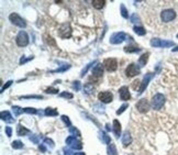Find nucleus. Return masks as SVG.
<instances>
[{"label": "nucleus", "instance_id": "nucleus-1", "mask_svg": "<svg viewBox=\"0 0 178 155\" xmlns=\"http://www.w3.org/2000/svg\"><path fill=\"white\" fill-rule=\"evenodd\" d=\"M161 20L164 23H171L176 20L177 18V11L175 8L173 7H167L161 11Z\"/></svg>", "mask_w": 178, "mask_h": 155}, {"label": "nucleus", "instance_id": "nucleus-2", "mask_svg": "<svg viewBox=\"0 0 178 155\" xmlns=\"http://www.w3.org/2000/svg\"><path fill=\"white\" fill-rule=\"evenodd\" d=\"M165 96L162 95V94H156L155 96H153L152 98V103H151V106L153 109L155 110H159L163 108V106L165 105Z\"/></svg>", "mask_w": 178, "mask_h": 155}, {"label": "nucleus", "instance_id": "nucleus-3", "mask_svg": "<svg viewBox=\"0 0 178 155\" xmlns=\"http://www.w3.org/2000/svg\"><path fill=\"white\" fill-rule=\"evenodd\" d=\"M151 45L153 48H172V46H174V42L161 40V39H152L151 40Z\"/></svg>", "mask_w": 178, "mask_h": 155}, {"label": "nucleus", "instance_id": "nucleus-4", "mask_svg": "<svg viewBox=\"0 0 178 155\" xmlns=\"http://www.w3.org/2000/svg\"><path fill=\"white\" fill-rule=\"evenodd\" d=\"M58 35L62 39H68L72 36V28H70L69 23H64L58 29Z\"/></svg>", "mask_w": 178, "mask_h": 155}, {"label": "nucleus", "instance_id": "nucleus-5", "mask_svg": "<svg viewBox=\"0 0 178 155\" xmlns=\"http://www.w3.org/2000/svg\"><path fill=\"white\" fill-rule=\"evenodd\" d=\"M9 20L11 21V23H13L14 25L19 27V28L23 29L27 27V22H25V21L23 20L22 18L18 15V13H11V15H9Z\"/></svg>", "mask_w": 178, "mask_h": 155}, {"label": "nucleus", "instance_id": "nucleus-6", "mask_svg": "<svg viewBox=\"0 0 178 155\" xmlns=\"http://www.w3.org/2000/svg\"><path fill=\"white\" fill-rule=\"evenodd\" d=\"M66 144L69 146V148L74 149V150H81L83 149V143L81 141H78L76 139V136H73V135H70L66 139Z\"/></svg>", "mask_w": 178, "mask_h": 155}, {"label": "nucleus", "instance_id": "nucleus-7", "mask_svg": "<svg viewBox=\"0 0 178 155\" xmlns=\"http://www.w3.org/2000/svg\"><path fill=\"white\" fill-rule=\"evenodd\" d=\"M15 42H17L18 46H27L29 44V36L27 34L25 31H20L19 34L17 35V39H15Z\"/></svg>", "mask_w": 178, "mask_h": 155}, {"label": "nucleus", "instance_id": "nucleus-8", "mask_svg": "<svg viewBox=\"0 0 178 155\" xmlns=\"http://www.w3.org/2000/svg\"><path fill=\"white\" fill-rule=\"evenodd\" d=\"M126 40V34L124 32H117L111 35L110 43L111 44H120Z\"/></svg>", "mask_w": 178, "mask_h": 155}, {"label": "nucleus", "instance_id": "nucleus-9", "mask_svg": "<svg viewBox=\"0 0 178 155\" xmlns=\"http://www.w3.org/2000/svg\"><path fill=\"white\" fill-rule=\"evenodd\" d=\"M153 76H154V74H152V73H148V74H146V75L144 76L143 80L141 82V86H140V88H139V90H138V94H139V95H141V94H143V91L146 89V87H147L148 83H150L151 79L153 78Z\"/></svg>", "mask_w": 178, "mask_h": 155}, {"label": "nucleus", "instance_id": "nucleus-10", "mask_svg": "<svg viewBox=\"0 0 178 155\" xmlns=\"http://www.w3.org/2000/svg\"><path fill=\"white\" fill-rule=\"evenodd\" d=\"M103 65H105L106 69L108 72H114L118 68V62H117L115 58H107L103 62Z\"/></svg>", "mask_w": 178, "mask_h": 155}, {"label": "nucleus", "instance_id": "nucleus-11", "mask_svg": "<svg viewBox=\"0 0 178 155\" xmlns=\"http://www.w3.org/2000/svg\"><path fill=\"white\" fill-rule=\"evenodd\" d=\"M136 109H138L139 112L141 113H145L148 111V109H150V103H148L146 99H141L138 101V103H136Z\"/></svg>", "mask_w": 178, "mask_h": 155}, {"label": "nucleus", "instance_id": "nucleus-12", "mask_svg": "<svg viewBox=\"0 0 178 155\" xmlns=\"http://www.w3.org/2000/svg\"><path fill=\"white\" fill-rule=\"evenodd\" d=\"M98 99L100 100L102 103H109L112 101L113 95L110 91H101V93L98 95Z\"/></svg>", "mask_w": 178, "mask_h": 155}, {"label": "nucleus", "instance_id": "nucleus-13", "mask_svg": "<svg viewBox=\"0 0 178 155\" xmlns=\"http://www.w3.org/2000/svg\"><path fill=\"white\" fill-rule=\"evenodd\" d=\"M139 74H140V68L135 64H130L126 68V75L128 77H134V76L139 75Z\"/></svg>", "mask_w": 178, "mask_h": 155}, {"label": "nucleus", "instance_id": "nucleus-14", "mask_svg": "<svg viewBox=\"0 0 178 155\" xmlns=\"http://www.w3.org/2000/svg\"><path fill=\"white\" fill-rule=\"evenodd\" d=\"M91 73H93V77H102L103 75V67H102V64H100V63H98L97 65L95 66V67L93 68V70H91Z\"/></svg>", "mask_w": 178, "mask_h": 155}, {"label": "nucleus", "instance_id": "nucleus-15", "mask_svg": "<svg viewBox=\"0 0 178 155\" xmlns=\"http://www.w3.org/2000/svg\"><path fill=\"white\" fill-rule=\"evenodd\" d=\"M119 95H120V98L122 100H129L131 98V95H130V91H129V88L126 86H123L119 89Z\"/></svg>", "mask_w": 178, "mask_h": 155}, {"label": "nucleus", "instance_id": "nucleus-16", "mask_svg": "<svg viewBox=\"0 0 178 155\" xmlns=\"http://www.w3.org/2000/svg\"><path fill=\"white\" fill-rule=\"evenodd\" d=\"M1 119L3 121H6L7 123L14 122V119L12 118V115H11V113L9 111H1Z\"/></svg>", "mask_w": 178, "mask_h": 155}, {"label": "nucleus", "instance_id": "nucleus-17", "mask_svg": "<svg viewBox=\"0 0 178 155\" xmlns=\"http://www.w3.org/2000/svg\"><path fill=\"white\" fill-rule=\"evenodd\" d=\"M132 142V138H131V134L129 133V131H126L122 135V144L124 146H128L129 144H131Z\"/></svg>", "mask_w": 178, "mask_h": 155}, {"label": "nucleus", "instance_id": "nucleus-18", "mask_svg": "<svg viewBox=\"0 0 178 155\" xmlns=\"http://www.w3.org/2000/svg\"><path fill=\"white\" fill-rule=\"evenodd\" d=\"M113 132H114L115 136L119 138L121 134V124L118 120H113Z\"/></svg>", "mask_w": 178, "mask_h": 155}, {"label": "nucleus", "instance_id": "nucleus-19", "mask_svg": "<svg viewBox=\"0 0 178 155\" xmlns=\"http://www.w3.org/2000/svg\"><path fill=\"white\" fill-rule=\"evenodd\" d=\"M99 136H100V140L102 141L103 143H106V144H110L111 143L110 136L106 132H103V131H99Z\"/></svg>", "mask_w": 178, "mask_h": 155}, {"label": "nucleus", "instance_id": "nucleus-20", "mask_svg": "<svg viewBox=\"0 0 178 155\" xmlns=\"http://www.w3.org/2000/svg\"><path fill=\"white\" fill-rule=\"evenodd\" d=\"M17 133H18V135H19V136H23V135H25V134H29V133H30V130H29V129H27V128L22 127L21 124H19V125H18Z\"/></svg>", "mask_w": 178, "mask_h": 155}, {"label": "nucleus", "instance_id": "nucleus-21", "mask_svg": "<svg viewBox=\"0 0 178 155\" xmlns=\"http://www.w3.org/2000/svg\"><path fill=\"white\" fill-rule=\"evenodd\" d=\"M105 3H106L105 0H93V8L98 9V10H100V9H102L103 6H105Z\"/></svg>", "mask_w": 178, "mask_h": 155}, {"label": "nucleus", "instance_id": "nucleus-22", "mask_svg": "<svg viewBox=\"0 0 178 155\" xmlns=\"http://www.w3.org/2000/svg\"><path fill=\"white\" fill-rule=\"evenodd\" d=\"M148 55H150L148 53H145V54H143V55L139 58V64H140L141 67H143L144 65H146V63H147V60H148Z\"/></svg>", "mask_w": 178, "mask_h": 155}, {"label": "nucleus", "instance_id": "nucleus-23", "mask_svg": "<svg viewBox=\"0 0 178 155\" xmlns=\"http://www.w3.org/2000/svg\"><path fill=\"white\" fill-rule=\"evenodd\" d=\"M107 152H108V155H118V152H117V149H115V145L113 144V143H110V144L108 145Z\"/></svg>", "mask_w": 178, "mask_h": 155}, {"label": "nucleus", "instance_id": "nucleus-24", "mask_svg": "<svg viewBox=\"0 0 178 155\" xmlns=\"http://www.w3.org/2000/svg\"><path fill=\"white\" fill-rule=\"evenodd\" d=\"M84 91H85L87 95H90V94H93V91H95V87H93L91 84L87 83L85 86H84Z\"/></svg>", "mask_w": 178, "mask_h": 155}, {"label": "nucleus", "instance_id": "nucleus-25", "mask_svg": "<svg viewBox=\"0 0 178 155\" xmlns=\"http://www.w3.org/2000/svg\"><path fill=\"white\" fill-rule=\"evenodd\" d=\"M124 51L126 53H136V52H140L141 48H138V46H131V45H128L124 48Z\"/></svg>", "mask_w": 178, "mask_h": 155}, {"label": "nucleus", "instance_id": "nucleus-26", "mask_svg": "<svg viewBox=\"0 0 178 155\" xmlns=\"http://www.w3.org/2000/svg\"><path fill=\"white\" fill-rule=\"evenodd\" d=\"M133 30H134V32H135L138 35H145V33H146V30L143 28V27H138V25H135V27L133 28Z\"/></svg>", "mask_w": 178, "mask_h": 155}, {"label": "nucleus", "instance_id": "nucleus-27", "mask_svg": "<svg viewBox=\"0 0 178 155\" xmlns=\"http://www.w3.org/2000/svg\"><path fill=\"white\" fill-rule=\"evenodd\" d=\"M44 113H45V115H50V117L58 115L57 110H56V109H54V108H46L45 111H44Z\"/></svg>", "mask_w": 178, "mask_h": 155}, {"label": "nucleus", "instance_id": "nucleus-28", "mask_svg": "<svg viewBox=\"0 0 178 155\" xmlns=\"http://www.w3.org/2000/svg\"><path fill=\"white\" fill-rule=\"evenodd\" d=\"M69 133H70V135H73V136H81V133L79 132L75 127L69 128Z\"/></svg>", "mask_w": 178, "mask_h": 155}, {"label": "nucleus", "instance_id": "nucleus-29", "mask_svg": "<svg viewBox=\"0 0 178 155\" xmlns=\"http://www.w3.org/2000/svg\"><path fill=\"white\" fill-rule=\"evenodd\" d=\"M12 111H13V113H14L15 117H17V115H20L21 113L24 111V109H22V108H20V107H18V106H13Z\"/></svg>", "mask_w": 178, "mask_h": 155}, {"label": "nucleus", "instance_id": "nucleus-30", "mask_svg": "<svg viewBox=\"0 0 178 155\" xmlns=\"http://www.w3.org/2000/svg\"><path fill=\"white\" fill-rule=\"evenodd\" d=\"M70 67V65H63L62 67H60V68H57V69H54V70H52L51 73H62V72H65V70H67L68 68Z\"/></svg>", "mask_w": 178, "mask_h": 155}, {"label": "nucleus", "instance_id": "nucleus-31", "mask_svg": "<svg viewBox=\"0 0 178 155\" xmlns=\"http://www.w3.org/2000/svg\"><path fill=\"white\" fill-rule=\"evenodd\" d=\"M120 8H121V15H122V17L124 18V19H128L129 13H128V10L126 9V7H124V5H121Z\"/></svg>", "mask_w": 178, "mask_h": 155}, {"label": "nucleus", "instance_id": "nucleus-32", "mask_svg": "<svg viewBox=\"0 0 178 155\" xmlns=\"http://www.w3.org/2000/svg\"><path fill=\"white\" fill-rule=\"evenodd\" d=\"M12 148L13 149H22L23 143L21 141H13L12 142Z\"/></svg>", "mask_w": 178, "mask_h": 155}, {"label": "nucleus", "instance_id": "nucleus-33", "mask_svg": "<svg viewBox=\"0 0 178 155\" xmlns=\"http://www.w3.org/2000/svg\"><path fill=\"white\" fill-rule=\"evenodd\" d=\"M130 20H131V22H133V23H139L140 22V18H139V15H136V13H133V15H131Z\"/></svg>", "mask_w": 178, "mask_h": 155}, {"label": "nucleus", "instance_id": "nucleus-34", "mask_svg": "<svg viewBox=\"0 0 178 155\" xmlns=\"http://www.w3.org/2000/svg\"><path fill=\"white\" fill-rule=\"evenodd\" d=\"M45 40H46V42H48V44L52 45V46H56V43H55V41L53 40V38H51L48 35H45Z\"/></svg>", "mask_w": 178, "mask_h": 155}, {"label": "nucleus", "instance_id": "nucleus-35", "mask_svg": "<svg viewBox=\"0 0 178 155\" xmlns=\"http://www.w3.org/2000/svg\"><path fill=\"white\" fill-rule=\"evenodd\" d=\"M24 112L30 113V115H35V113L38 112V110L35 108H24Z\"/></svg>", "mask_w": 178, "mask_h": 155}, {"label": "nucleus", "instance_id": "nucleus-36", "mask_svg": "<svg viewBox=\"0 0 178 155\" xmlns=\"http://www.w3.org/2000/svg\"><path fill=\"white\" fill-rule=\"evenodd\" d=\"M128 107H129L128 103H124V105H122L120 108H119V110L117 111V115H121V113H122L123 111H126V109Z\"/></svg>", "mask_w": 178, "mask_h": 155}, {"label": "nucleus", "instance_id": "nucleus-37", "mask_svg": "<svg viewBox=\"0 0 178 155\" xmlns=\"http://www.w3.org/2000/svg\"><path fill=\"white\" fill-rule=\"evenodd\" d=\"M62 120L64 121V123H65V124L67 125V127L70 128V125H72V122H70V120L68 119L67 115H62Z\"/></svg>", "mask_w": 178, "mask_h": 155}, {"label": "nucleus", "instance_id": "nucleus-38", "mask_svg": "<svg viewBox=\"0 0 178 155\" xmlns=\"http://www.w3.org/2000/svg\"><path fill=\"white\" fill-rule=\"evenodd\" d=\"M60 96V97H62V98H67V99H72V98L74 97V96H73V94H70V93H66V91H65V93H62Z\"/></svg>", "mask_w": 178, "mask_h": 155}, {"label": "nucleus", "instance_id": "nucleus-39", "mask_svg": "<svg viewBox=\"0 0 178 155\" xmlns=\"http://www.w3.org/2000/svg\"><path fill=\"white\" fill-rule=\"evenodd\" d=\"M45 93H48V94H57L58 93V89H57V88L48 87V89L45 90Z\"/></svg>", "mask_w": 178, "mask_h": 155}, {"label": "nucleus", "instance_id": "nucleus-40", "mask_svg": "<svg viewBox=\"0 0 178 155\" xmlns=\"http://www.w3.org/2000/svg\"><path fill=\"white\" fill-rule=\"evenodd\" d=\"M44 143H45V144L48 145V146H50L51 149L54 148V142H53V141L51 140V139H45V140H44Z\"/></svg>", "mask_w": 178, "mask_h": 155}, {"label": "nucleus", "instance_id": "nucleus-41", "mask_svg": "<svg viewBox=\"0 0 178 155\" xmlns=\"http://www.w3.org/2000/svg\"><path fill=\"white\" fill-rule=\"evenodd\" d=\"M39 138H40L39 135H32L30 138V140L32 141L33 143H35V144H39V142H40V139Z\"/></svg>", "mask_w": 178, "mask_h": 155}, {"label": "nucleus", "instance_id": "nucleus-42", "mask_svg": "<svg viewBox=\"0 0 178 155\" xmlns=\"http://www.w3.org/2000/svg\"><path fill=\"white\" fill-rule=\"evenodd\" d=\"M12 80H9V82H7V84H5V85H3V87L1 88V93H3V91H5L6 89H7V88H9L10 87L11 85H12Z\"/></svg>", "mask_w": 178, "mask_h": 155}, {"label": "nucleus", "instance_id": "nucleus-43", "mask_svg": "<svg viewBox=\"0 0 178 155\" xmlns=\"http://www.w3.org/2000/svg\"><path fill=\"white\" fill-rule=\"evenodd\" d=\"M91 65H93V63H90V64H88V65L86 66V67L84 68L83 70H81V77H84V76H85V74H86V73H87V70L89 69V67H90Z\"/></svg>", "mask_w": 178, "mask_h": 155}, {"label": "nucleus", "instance_id": "nucleus-44", "mask_svg": "<svg viewBox=\"0 0 178 155\" xmlns=\"http://www.w3.org/2000/svg\"><path fill=\"white\" fill-rule=\"evenodd\" d=\"M73 88H74V89H76V90H79V89H81V82H78V80L74 82Z\"/></svg>", "mask_w": 178, "mask_h": 155}, {"label": "nucleus", "instance_id": "nucleus-45", "mask_svg": "<svg viewBox=\"0 0 178 155\" xmlns=\"http://www.w3.org/2000/svg\"><path fill=\"white\" fill-rule=\"evenodd\" d=\"M6 133H7V135L10 138L11 135H12V129H11L10 127H6Z\"/></svg>", "mask_w": 178, "mask_h": 155}, {"label": "nucleus", "instance_id": "nucleus-46", "mask_svg": "<svg viewBox=\"0 0 178 155\" xmlns=\"http://www.w3.org/2000/svg\"><path fill=\"white\" fill-rule=\"evenodd\" d=\"M21 98H24V99H29V98H34V99H42V96H24V97H21Z\"/></svg>", "mask_w": 178, "mask_h": 155}, {"label": "nucleus", "instance_id": "nucleus-47", "mask_svg": "<svg viewBox=\"0 0 178 155\" xmlns=\"http://www.w3.org/2000/svg\"><path fill=\"white\" fill-rule=\"evenodd\" d=\"M32 58H33V56H31L30 58H25L24 56H22V57H21V60H20V64H21V65H22V64H24L25 62H28V61L32 60Z\"/></svg>", "mask_w": 178, "mask_h": 155}, {"label": "nucleus", "instance_id": "nucleus-48", "mask_svg": "<svg viewBox=\"0 0 178 155\" xmlns=\"http://www.w3.org/2000/svg\"><path fill=\"white\" fill-rule=\"evenodd\" d=\"M95 108H98V109H96V111H98V112H99V113L105 112V108H103V107H100V106L96 105V106H95Z\"/></svg>", "mask_w": 178, "mask_h": 155}, {"label": "nucleus", "instance_id": "nucleus-49", "mask_svg": "<svg viewBox=\"0 0 178 155\" xmlns=\"http://www.w3.org/2000/svg\"><path fill=\"white\" fill-rule=\"evenodd\" d=\"M136 85L141 86V82H140V80H134V82H133V84H132L133 89H136Z\"/></svg>", "mask_w": 178, "mask_h": 155}, {"label": "nucleus", "instance_id": "nucleus-50", "mask_svg": "<svg viewBox=\"0 0 178 155\" xmlns=\"http://www.w3.org/2000/svg\"><path fill=\"white\" fill-rule=\"evenodd\" d=\"M64 155H72V151L67 150V149H64Z\"/></svg>", "mask_w": 178, "mask_h": 155}, {"label": "nucleus", "instance_id": "nucleus-51", "mask_svg": "<svg viewBox=\"0 0 178 155\" xmlns=\"http://www.w3.org/2000/svg\"><path fill=\"white\" fill-rule=\"evenodd\" d=\"M40 151H42V152H45V151H46L45 146H44V145H43V144H41V145H40Z\"/></svg>", "mask_w": 178, "mask_h": 155}, {"label": "nucleus", "instance_id": "nucleus-52", "mask_svg": "<svg viewBox=\"0 0 178 155\" xmlns=\"http://www.w3.org/2000/svg\"><path fill=\"white\" fill-rule=\"evenodd\" d=\"M74 155H86V154L83 152H78V153H74Z\"/></svg>", "mask_w": 178, "mask_h": 155}, {"label": "nucleus", "instance_id": "nucleus-53", "mask_svg": "<svg viewBox=\"0 0 178 155\" xmlns=\"http://www.w3.org/2000/svg\"><path fill=\"white\" fill-rule=\"evenodd\" d=\"M106 129H107V130H108V131H110V127H109V124L106 125Z\"/></svg>", "mask_w": 178, "mask_h": 155}, {"label": "nucleus", "instance_id": "nucleus-54", "mask_svg": "<svg viewBox=\"0 0 178 155\" xmlns=\"http://www.w3.org/2000/svg\"><path fill=\"white\" fill-rule=\"evenodd\" d=\"M176 51H178V48H173V52H176Z\"/></svg>", "mask_w": 178, "mask_h": 155}, {"label": "nucleus", "instance_id": "nucleus-55", "mask_svg": "<svg viewBox=\"0 0 178 155\" xmlns=\"http://www.w3.org/2000/svg\"><path fill=\"white\" fill-rule=\"evenodd\" d=\"M177 38H178V35H177Z\"/></svg>", "mask_w": 178, "mask_h": 155}]
</instances>
